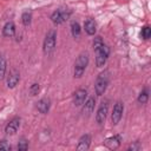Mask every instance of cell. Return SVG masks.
Instances as JSON below:
<instances>
[{"label":"cell","mask_w":151,"mask_h":151,"mask_svg":"<svg viewBox=\"0 0 151 151\" xmlns=\"http://www.w3.org/2000/svg\"><path fill=\"white\" fill-rule=\"evenodd\" d=\"M109 81H110V72L107 70H105L98 74L96 83H94V91H96L97 96H103L105 93Z\"/></svg>","instance_id":"cell-1"},{"label":"cell","mask_w":151,"mask_h":151,"mask_svg":"<svg viewBox=\"0 0 151 151\" xmlns=\"http://www.w3.org/2000/svg\"><path fill=\"white\" fill-rule=\"evenodd\" d=\"M87 65H88V54L87 53H80L78 55L76 63H74V72H73L74 77L80 78L84 74Z\"/></svg>","instance_id":"cell-2"},{"label":"cell","mask_w":151,"mask_h":151,"mask_svg":"<svg viewBox=\"0 0 151 151\" xmlns=\"http://www.w3.org/2000/svg\"><path fill=\"white\" fill-rule=\"evenodd\" d=\"M55 44H57V32H55L54 29H51V31L46 34L45 40H44V46H42L44 53H45L46 55L52 54V52L54 51Z\"/></svg>","instance_id":"cell-3"},{"label":"cell","mask_w":151,"mask_h":151,"mask_svg":"<svg viewBox=\"0 0 151 151\" xmlns=\"http://www.w3.org/2000/svg\"><path fill=\"white\" fill-rule=\"evenodd\" d=\"M94 52H96V64H97V66L98 67H103L105 65L106 60H107L109 54H110V48L105 44H103Z\"/></svg>","instance_id":"cell-4"},{"label":"cell","mask_w":151,"mask_h":151,"mask_svg":"<svg viewBox=\"0 0 151 151\" xmlns=\"http://www.w3.org/2000/svg\"><path fill=\"white\" fill-rule=\"evenodd\" d=\"M71 15V12L68 9H57L52 13L51 15V20L53 24L55 25H59V24H63L64 21H66Z\"/></svg>","instance_id":"cell-5"},{"label":"cell","mask_w":151,"mask_h":151,"mask_svg":"<svg viewBox=\"0 0 151 151\" xmlns=\"http://www.w3.org/2000/svg\"><path fill=\"white\" fill-rule=\"evenodd\" d=\"M107 112H109V103H107V100L101 101V104L99 105L98 111H97V113H96V122H97L99 125H101V124L105 123Z\"/></svg>","instance_id":"cell-6"},{"label":"cell","mask_w":151,"mask_h":151,"mask_svg":"<svg viewBox=\"0 0 151 151\" xmlns=\"http://www.w3.org/2000/svg\"><path fill=\"white\" fill-rule=\"evenodd\" d=\"M123 112H124V105L122 101H117L113 106V110H112V114H111V122L113 125H117L120 119H122V116H123Z\"/></svg>","instance_id":"cell-7"},{"label":"cell","mask_w":151,"mask_h":151,"mask_svg":"<svg viewBox=\"0 0 151 151\" xmlns=\"http://www.w3.org/2000/svg\"><path fill=\"white\" fill-rule=\"evenodd\" d=\"M87 98V91L84 88H79L73 94V104L76 106H81Z\"/></svg>","instance_id":"cell-8"},{"label":"cell","mask_w":151,"mask_h":151,"mask_svg":"<svg viewBox=\"0 0 151 151\" xmlns=\"http://www.w3.org/2000/svg\"><path fill=\"white\" fill-rule=\"evenodd\" d=\"M120 143H122V137L119 134H116V136H112V137L105 139L104 145L110 150H116L120 146Z\"/></svg>","instance_id":"cell-9"},{"label":"cell","mask_w":151,"mask_h":151,"mask_svg":"<svg viewBox=\"0 0 151 151\" xmlns=\"http://www.w3.org/2000/svg\"><path fill=\"white\" fill-rule=\"evenodd\" d=\"M19 126H20V118H19V117H14V118H13L12 120H9V123L6 125L5 132H6L7 134L12 136V134H14V133L18 131Z\"/></svg>","instance_id":"cell-10"},{"label":"cell","mask_w":151,"mask_h":151,"mask_svg":"<svg viewBox=\"0 0 151 151\" xmlns=\"http://www.w3.org/2000/svg\"><path fill=\"white\" fill-rule=\"evenodd\" d=\"M20 80V73L17 70H12L7 77V86L9 88H14Z\"/></svg>","instance_id":"cell-11"},{"label":"cell","mask_w":151,"mask_h":151,"mask_svg":"<svg viewBox=\"0 0 151 151\" xmlns=\"http://www.w3.org/2000/svg\"><path fill=\"white\" fill-rule=\"evenodd\" d=\"M90 145H91V136L90 134H83L80 138H79V142H78V145H77V150H80V151H86L90 149Z\"/></svg>","instance_id":"cell-12"},{"label":"cell","mask_w":151,"mask_h":151,"mask_svg":"<svg viewBox=\"0 0 151 151\" xmlns=\"http://www.w3.org/2000/svg\"><path fill=\"white\" fill-rule=\"evenodd\" d=\"M84 28H85V32L88 34V35H93L97 31V24L93 19H87L85 22H84Z\"/></svg>","instance_id":"cell-13"},{"label":"cell","mask_w":151,"mask_h":151,"mask_svg":"<svg viewBox=\"0 0 151 151\" xmlns=\"http://www.w3.org/2000/svg\"><path fill=\"white\" fill-rule=\"evenodd\" d=\"M50 106H51V103H50V99L47 98H42L37 103V109L40 113H47L50 110Z\"/></svg>","instance_id":"cell-14"},{"label":"cell","mask_w":151,"mask_h":151,"mask_svg":"<svg viewBox=\"0 0 151 151\" xmlns=\"http://www.w3.org/2000/svg\"><path fill=\"white\" fill-rule=\"evenodd\" d=\"M94 104H96L94 98H93V97H90V98L85 101V104H84V106H83V113L86 114V116H90V114L92 113L93 109H94Z\"/></svg>","instance_id":"cell-15"},{"label":"cell","mask_w":151,"mask_h":151,"mask_svg":"<svg viewBox=\"0 0 151 151\" xmlns=\"http://www.w3.org/2000/svg\"><path fill=\"white\" fill-rule=\"evenodd\" d=\"M14 33H15V25H14V22H12V21L6 22L4 28H2V34L5 37H13Z\"/></svg>","instance_id":"cell-16"},{"label":"cell","mask_w":151,"mask_h":151,"mask_svg":"<svg viewBox=\"0 0 151 151\" xmlns=\"http://www.w3.org/2000/svg\"><path fill=\"white\" fill-rule=\"evenodd\" d=\"M71 32H72V35L74 38H78L80 35V32H81V28H80V25L77 22V21H73L71 24Z\"/></svg>","instance_id":"cell-17"},{"label":"cell","mask_w":151,"mask_h":151,"mask_svg":"<svg viewBox=\"0 0 151 151\" xmlns=\"http://www.w3.org/2000/svg\"><path fill=\"white\" fill-rule=\"evenodd\" d=\"M5 73H6V59L4 55L0 54V79L5 77Z\"/></svg>","instance_id":"cell-18"},{"label":"cell","mask_w":151,"mask_h":151,"mask_svg":"<svg viewBox=\"0 0 151 151\" xmlns=\"http://www.w3.org/2000/svg\"><path fill=\"white\" fill-rule=\"evenodd\" d=\"M21 20H22V24H24L25 26L31 25V21H32V14H31V12H25V13H22Z\"/></svg>","instance_id":"cell-19"},{"label":"cell","mask_w":151,"mask_h":151,"mask_svg":"<svg viewBox=\"0 0 151 151\" xmlns=\"http://www.w3.org/2000/svg\"><path fill=\"white\" fill-rule=\"evenodd\" d=\"M147 99H149V92H147V90H143L138 96V103L145 104L147 101Z\"/></svg>","instance_id":"cell-20"},{"label":"cell","mask_w":151,"mask_h":151,"mask_svg":"<svg viewBox=\"0 0 151 151\" xmlns=\"http://www.w3.org/2000/svg\"><path fill=\"white\" fill-rule=\"evenodd\" d=\"M140 35H142V38L143 39H149L150 37H151V28L149 27V26H144L143 28H142V32H140Z\"/></svg>","instance_id":"cell-21"},{"label":"cell","mask_w":151,"mask_h":151,"mask_svg":"<svg viewBox=\"0 0 151 151\" xmlns=\"http://www.w3.org/2000/svg\"><path fill=\"white\" fill-rule=\"evenodd\" d=\"M39 91H40V86H39V84H32V86L29 87V93L32 94V96H35V94H38L39 93Z\"/></svg>","instance_id":"cell-22"},{"label":"cell","mask_w":151,"mask_h":151,"mask_svg":"<svg viewBox=\"0 0 151 151\" xmlns=\"http://www.w3.org/2000/svg\"><path fill=\"white\" fill-rule=\"evenodd\" d=\"M27 149H28V142L22 138V139L18 143V150H27Z\"/></svg>","instance_id":"cell-23"},{"label":"cell","mask_w":151,"mask_h":151,"mask_svg":"<svg viewBox=\"0 0 151 151\" xmlns=\"http://www.w3.org/2000/svg\"><path fill=\"white\" fill-rule=\"evenodd\" d=\"M103 44H104V42H103V40H101V38H100V37L94 38V40H93V50H94V51H96V50H98Z\"/></svg>","instance_id":"cell-24"},{"label":"cell","mask_w":151,"mask_h":151,"mask_svg":"<svg viewBox=\"0 0 151 151\" xmlns=\"http://www.w3.org/2000/svg\"><path fill=\"white\" fill-rule=\"evenodd\" d=\"M0 150H11V145L7 143V140L0 142Z\"/></svg>","instance_id":"cell-25"},{"label":"cell","mask_w":151,"mask_h":151,"mask_svg":"<svg viewBox=\"0 0 151 151\" xmlns=\"http://www.w3.org/2000/svg\"><path fill=\"white\" fill-rule=\"evenodd\" d=\"M139 149H140V145H139L138 142H136L134 144H131V145L127 147L129 151H130V150H132V151H137V150H139Z\"/></svg>","instance_id":"cell-26"}]
</instances>
